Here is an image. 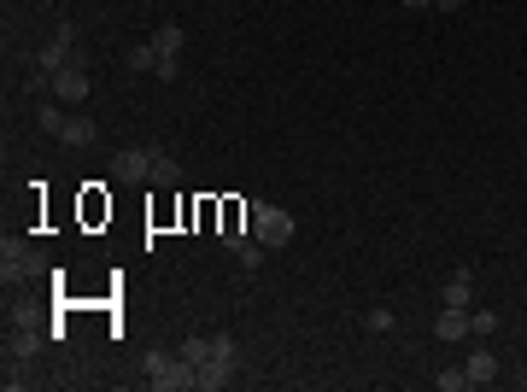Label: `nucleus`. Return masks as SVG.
<instances>
[{"label":"nucleus","instance_id":"1","mask_svg":"<svg viewBox=\"0 0 527 392\" xmlns=\"http://www.w3.org/2000/svg\"><path fill=\"white\" fill-rule=\"evenodd\" d=\"M141 375L153 392H199V369L182 357V351H147L141 357Z\"/></svg>","mask_w":527,"mask_h":392},{"label":"nucleus","instance_id":"2","mask_svg":"<svg viewBox=\"0 0 527 392\" xmlns=\"http://www.w3.org/2000/svg\"><path fill=\"white\" fill-rule=\"evenodd\" d=\"M240 375V340L235 334H211V357L199 364V392H223Z\"/></svg>","mask_w":527,"mask_h":392},{"label":"nucleus","instance_id":"3","mask_svg":"<svg viewBox=\"0 0 527 392\" xmlns=\"http://www.w3.org/2000/svg\"><path fill=\"white\" fill-rule=\"evenodd\" d=\"M252 235H258L270 252H276V246H288V240H293V211H288V205H270V199H258V205H252Z\"/></svg>","mask_w":527,"mask_h":392},{"label":"nucleus","instance_id":"4","mask_svg":"<svg viewBox=\"0 0 527 392\" xmlns=\"http://www.w3.org/2000/svg\"><path fill=\"white\" fill-rule=\"evenodd\" d=\"M111 176L124 188H141V182H153V147H129V153L111 158Z\"/></svg>","mask_w":527,"mask_h":392},{"label":"nucleus","instance_id":"5","mask_svg":"<svg viewBox=\"0 0 527 392\" xmlns=\"http://www.w3.org/2000/svg\"><path fill=\"white\" fill-rule=\"evenodd\" d=\"M36 269H42V258L29 252V246H24L18 235L0 240V276H6V281H24V276H36Z\"/></svg>","mask_w":527,"mask_h":392},{"label":"nucleus","instance_id":"6","mask_svg":"<svg viewBox=\"0 0 527 392\" xmlns=\"http://www.w3.org/2000/svg\"><path fill=\"white\" fill-rule=\"evenodd\" d=\"M53 94H59V106H83V100H88V70L83 65L53 70Z\"/></svg>","mask_w":527,"mask_h":392},{"label":"nucleus","instance_id":"7","mask_svg":"<svg viewBox=\"0 0 527 392\" xmlns=\"http://www.w3.org/2000/svg\"><path fill=\"white\" fill-rule=\"evenodd\" d=\"M36 351H42V328L29 323V316H18V328L6 334V357H24V364H29Z\"/></svg>","mask_w":527,"mask_h":392},{"label":"nucleus","instance_id":"8","mask_svg":"<svg viewBox=\"0 0 527 392\" xmlns=\"http://www.w3.org/2000/svg\"><path fill=\"white\" fill-rule=\"evenodd\" d=\"M440 293H445V305L469 310V305H474V276H469V269H451V276L440 281Z\"/></svg>","mask_w":527,"mask_h":392},{"label":"nucleus","instance_id":"9","mask_svg":"<svg viewBox=\"0 0 527 392\" xmlns=\"http://www.w3.org/2000/svg\"><path fill=\"white\" fill-rule=\"evenodd\" d=\"M463 369H469V387H492V380H499V357H492L486 346H474Z\"/></svg>","mask_w":527,"mask_h":392},{"label":"nucleus","instance_id":"10","mask_svg":"<svg viewBox=\"0 0 527 392\" xmlns=\"http://www.w3.org/2000/svg\"><path fill=\"white\" fill-rule=\"evenodd\" d=\"M182 42H188V29H182V24H158V29H153L158 59H182Z\"/></svg>","mask_w":527,"mask_h":392},{"label":"nucleus","instance_id":"11","mask_svg":"<svg viewBox=\"0 0 527 392\" xmlns=\"http://www.w3.org/2000/svg\"><path fill=\"white\" fill-rule=\"evenodd\" d=\"M59 140H65V147H77V153H83V147H94V117H65Z\"/></svg>","mask_w":527,"mask_h":392},{"label":"nucleus","instance_id":"12","mask_svg":"<svg viewBox=\"0 0 527 392\" xmlns=\"http://www.w3.org/2000/svg\"><path fill=\"white\" fill-rule=\"evenodd\" d=\"M434 334H440V340H463V334H469V310L445 305V310H440V323H434Z\"/></svg>","mask_w":527,"mask_h":392},{"label":"nucleus","instance_id":"13","mask_svg":"<svg viewBox=\"0 0 527 392\" xmlns=\"http://www.w3.org/2000/svg\"><path fill=\"white\" fill-rule=\"evenodd\" d=\"M176 182H182V164H176L170 153H158V147H153V188H176Z\"/></svg>","mask_w":527,"mask_h":392},{"label":"nucleus","instance_id":"14","mask_svg":"<svg viewBox=\"0 0 527 392\" xmlns=\"http://www.w3.org/2000/svg\"><path fill=\"white\" fill-rule=\"evenodd\" d=\"M492 328H499V310H492V305H469V334H492Z\"/></svg>","mask_w":527,"mask_h":392},{"label":"nucleus","instance_id":"15","mask_svg":"<svg viewBox=\"0 0 527 392\" xmlns=\"http://www.w3.org/2000/svg\"><path fill=\"white\" fill-rule=\"evenodd\" d=\"M176 351H182V357H188V364L199 369V364H206V357H211V334H188V340H182Z\"/></svg>","mask_w":527,"mask_h":392},{"label":"nucleus","instance_id":"16","mask_svg":"<svg viewBox=\"0 0 527 392\" xmlns=\"http://www.w3.org/2000/svg\"><path fill=\"white\" fill-rule=\"evenodd\" d=\"M124 65H129V70H158V47H153V42L129 47V53H124Z\"/></svg>","mask_w":527,"mask_h":392},{"label":"nucleus","instance_id":"17","mask_svg":"<svg viewBox=\"0 0 527 392\" xmlns=\"http://www.w3.org/2000/svg\"><path fill=\"white\" fill-rule=\"evenodd\" d=\"M36 124H42L47 135H59V129H65V112H59V100H42V106H36Z\"/></svg>","mask_w":527,"mask_h":392},{"label":"nucleus","instance_id":"18","mask_svg":"<svg viewBox=\"0 0 527 392\" xmlns=\"http://www.w3.org/2000/svg\"><path fill=\"white\" fill-rule=\"evenodd\" d=\"M434 387H440V392H463V387H469V369H440Z\"/></svg>","mask_w":527,"mask_h":392},{"label":"nucleus","instance_id":"19","mask_svg":"<svg viewBox=\"0 0 527 392\" xmlns=\"http://www.w3.org/2000/svg\"><path fill=\"white\" fill-rule=\"evenodd\" d=\"M393 328H399V316H393L387 305H375L369 310V334H393Z\"/></svg>","mask_w":527,"mask_h":392},{"label":"nucleus","instance_id":"20","mask_svg":"<svg viewBox=\"0 0 527 392\" xmlns=\"http://www.w3.org/2000/svg\"><path fill=\"white\" fill-rule=\"evenodd\" d=\"M182 76V59H158V83H176Z\"/></svg>","mask_w":527,"mask_h":392},{"label":"nucleus","instance_id":"21","mask_svg":"<svg viewBox=\"0 0 527 392\" xmlns=\"http://www.w3.org/2000/svg\"><path fill=\"white\" fill-rule=\"evenodd\" d=\"M469 0H434V12H463Z\"/></svg>","mask_w":527,"mask_h":392},{"label":"nucleus","instance_id":"22","mask_svg":"<svg viewBox=\"0 0 527 392\" xmlns=\"http://www.w3.org/2000/svg\"><path fill=\"white\" fill-rule=\"evenodd\" d=\"M399 6H404V12H428L434 0H399Z\"/></svg>","mask_w":527,"mask_h":392}]
</instances>
